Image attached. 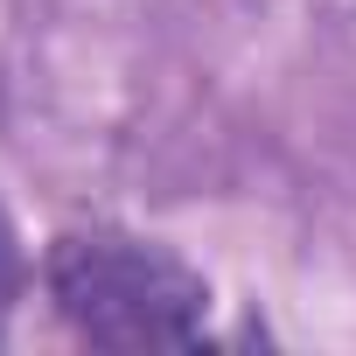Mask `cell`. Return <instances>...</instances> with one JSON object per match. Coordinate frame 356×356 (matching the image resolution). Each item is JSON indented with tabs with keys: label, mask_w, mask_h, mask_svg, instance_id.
Here are the masks:
<instances>
[{
	"label": "cell",
	"mask_w": 356,
	"mask_h": 356,
	"mask_svg": "<svg viewBox=\"0 0 356 356\" xmlns=\"http://www.w3.org/2000/svg\"><path fill=\"white\" fill-rule=\"evenodd\" d=\"M22 286H29V266H22V238H15V224H8V210H0V321L15 314V300H22Z\"/></svg>",
	"instance_id": "7a4b0ae2"
},
{
	"label": "cell",
	"mask_w": 356,
	"mask_h": 356,
	"mask_svg": "<svg viewBox=\"0 0 356 356\" xmlns=\"http://www.w3.org/2000/svg\"><path fill=\"white\" fill-rule=\"evenodd\" d=\"M49 300L91 349H182L203 342L210 286L168 245L133 231H63L49 245Z\"/></svg>",
	"instance_id": "6da1fadb"
}]
</instances>
